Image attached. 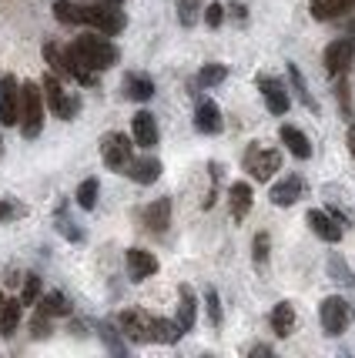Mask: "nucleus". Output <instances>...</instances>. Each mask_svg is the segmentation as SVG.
Listing matches in <instances>:
<instances>
[{"label": "nucleus", "mask_w": 355, "mask_h": 358, "mask_svg": "<svg viewBox=\"0 0 355 358\" xmlns=\"http://www.w3.org/2000/svg\"><path fill=\"white\" fill-rule=\"evenodd\" d=\"M71 47L78 50L84 61L91 64L94 71H108V67H114V64H118V47L111 44V41H104V37L84 34V37H78Z\"/></svg>", "instance_id": "nucleus-1"}, {"label": "nucleus", "mask_w": 355, "mask_h": 358, "mask_svg": "<svg viewBox=\"0 0 355 358\" xmlns=\"http://www.w3.org/2000/svg\"><path fill=\"white\" fill-rule=\"evenodd\" d=\"M44 127V87L24 84V108H20V131L24 138H37Z\"/></svg>", "instance_id": "nucleus-2"}, {"label": "nucleus", "mask_w": 355, "mask_h": 358, "mask_svg": "<svg viewBox=\"0 0 355 358\" xmlns=\"http://www.w3.org/2000/svg\"><path fill=\"white\" fill-rule=\"evenodd\" d=\"M81 14H84V24L88 27H94L97 34H104V37H111V34H121L124 31V14L121 10H114V3H91V7H81Z\"/></svg>", "instance_id": "nucleus-3"}, {"label": "nucleus", "mask_w": 355, "mask_h": 358, "mask_svg": "<svg viewBox=\"0 0 355 358\" xmlns=\"http://www.w3.org/2000/svg\"><path fill=\"white\" fill-rule=\"evenodd\" d=\"M20 108H24V84H17L14 74L0 80V124H20Z\"/></svg>", "instance_id": "nucleus-4"}, {"label": "nucleus", "mask_w": 355, "mask_h": 358, "mask_svg": "<svg viewBox=\"0 0 355 358\" xmlns=\"http://www.w3.org/2000/svg\"><path fill=\"white\" fill-rule=\"evenodd\" d=\"M319 318H322V328L325 335H342L345 328H349V318H352V308H349V301L339 295L325 298L322 308H319Z\"/></svg>", "instance_id": "nucleus-5"}, {"label": "nucleus", "mask_w": 355, "mask_h": 358, "mask_svg": "<svg viewBox=\"0 0 355 358\" xmlns=\"http://www.w3.org/2000/svg\"><path fill=\"white\" fill-rule=\"evenodd\" d=\"M131 138H124V134H108V138L101 141V157H104V164H108L111 171H127V164H131Z\"/></svg>", "instance_id": "nucleus-6"}, {"label": "nucleus", "mask_w": 355, "mask_h": 358, "mask_svg": "<svg viewBox=\"0 0 355 358\" xmlns=\"http://www.w3.org/2000/svg\"><path fill=\"white\" fill-rule=\"evenodd\" d=\"M355 61V37H339L325 47V71L328 74H342L349 64Z\"/></svg>", "instance_id": "nucleus-7"}, {"label": "nucleus", "mask_w": 355, "mask_h": 358, "mask_svg": "<svg viewBox=\"0 0 355 358\" xmlns=\"http://www.w3.org/2000/svg\"><path fill=\"white\" fill-rule=\"evenodd\" d=\"M245 168L251 171V178L268 181V178L281 168V155H278V151H262V148H251V151L245 155Z\"/></svg>", "instance_id": "nucleus-8"}, {"label": "nucleus", "mask_w": 355, "mask_h": 358, "mask_svg": "<svg viewBox=\"0 0 355 358\" xmlns=\"http://www.w3.org/2000/svg\"><path fill=\"white\" fill-rule=\"evenodd\" d=\"M44 101H47V108L54 110L57 117H64V121H71L78 114V101H67L64 97V87L57 78H44Z\"/></svg>", "instance_id": "nucleus-9"}, {"label": "nucleus", "mask_w": 355, "mask_h": 358, "mask_svg": "<svg viewBox=\"0 0 355 358\" xmlns=\"http://www.w3.org/2000/svg\"><path fill=\"white\" fill-rule=\"evenodd\" d=\"M118 322H121V331L131 338V342H155V338H151V325H155L151 315L131 308V312H124Z\"/></svg>", "instance_id": "nucleus-10"}, {"label": "nucleus", "mask_w": 355, "mask_h": 358, "mask_svg": "<svg viewBox=\"0 0 355 358\" xmlns=\"http://www.w3.org/2000/svg\"><path fill=\"white\" fill-rule=\"evenodd\" d=\"M155 271H158V258L151 255V251H144V248H131V251H127V275H131V281L151 278Z\"/></svg>", "instance_id": "nucleus-11"}, {"label": "nucleus", "mask_w": 355, "mask_h": 358, "mask_svg": "<svg viewBox=\"0 0 355 358\" xmlns=\"http://www.w3.org/2000/svg\"><path fill=\"white\" fill-rule=\"evenodd\" d=\"M127 178L138 181V185H155L158 178H161V161H158V157H138V161L131 157Z\"/></svg>", "instance_id": "nucleus-12"}, {"label": "nucleus", "mask_w": 355, "mask_h": 358, "mask_svg": "<svg viewBox=\"0 0 355 358\" xmlns=\"http://www.w3.org/2000/svg\"><path fill=\"white\" fill-rule=\"evenodd\" d=\"M302 191H305L302 178H298V174H288L285 181H278V185L272 187V204H278V208H288V204H295L298 198H302Z\"/></svg>", "instance_id": "nucleus-13"}, {"label": "nucleus", "mask_w": 355, "mask_h": 358, "mask_svg": "<svg viewBox=\"0 0 355 358\" xmlns=\"http://www.w3.org/2000/svg\"><path fill=\"white\" fill-rule=\"evenodd\" d=\"M131 131H134V141H138L141 148H155V144H158V121H155V114L138 110V114H134V121H131Z\"/></svg>", "instance_id": "nucleus-14"}, {"label": "nucleus", "mask_w": 355, "mask_h": 358, "mask_svg": "<svg viewBox=\"0 0 355 358\" xmlns=\"http://www.w3.org/2000/svg\"><path fill=\"white\" fill-rule=\"evenodd\" d=\"M258 87H262L265 104H268L272 114H285V110H288V91H285L275 78H258Z\"/></svg>", "instance_id": "nucleus-15"}, {"label": "nucleus", "mask_w": 355, "mask_h": 358, "mask_svg": "<svg viewBox=\"0 0 355 358\" xmlns=\"http://www.w3.org/2000/svg\"><path fill=\"white\" fill-rule=\"evenodd\" d=\"M309 224L322 241H332V245L342 241V224L332 218V215H325V211H309Z\"/></svg>", "instance_id": "nucleus-16"}, {"label": "nucleus", "mask_w": 355, "mask_h": 358, "mask_svg": "<svg viewBox=\"0 0 355 358\" xmlns=\"http://www.w3.org/2000/svg\"><path fill=\"white\" fill-rule=\"evenodd\" d=\"M355 10V0H312V17L315 20H332Z\"/></svg>", "instance_id": "nucleus-17"}, {"label": "nucleus", "mask_w": 355, "mask_h": 358, "mask_svg": "<svg viewBox=\"0 0 355 358\" xmlns=\"http://www.w3.org/2000/svg\"><path fill=\"white\" fill-rule=\"evenodd\" d=\"M195 127H198L201 134H218L221 131V114L211 101H201L198 110H195Z\"/></svg>", "instance_id": "nucleus-18"}, {"label": "nucleus", "mask_w": 355, "mask_h": 358, "mask_svg": "<svg viewBox=\"0 0 355 358\" xmlns=\"http://www.w3.org/2000/svg\"><path fill=\"white\" fill-rule=\"evenodd\" d=\"M124 94L131 101H151L155 97V80L148 78V74H127L124 78Z\"/></svg>", "instance_id": "nucleus-19"}, {"label": "nucleus", "mask_w": 355, "mask_h": 358, "mask_svg": "<svg viewBox=\"0 0 355 358\" xmlns=\"http://www.w3.org/2000/svg\"><path fill=\"white\" fill-rule=\"evenodd\" d=\"M281 144L292 151L298 161H305V157H312V144H309V138L298 131V127H292V124H285L281 127Z\"/></svg>", "instance_id": "nucleus-20"}, {"label": "nucleus", "mask_w": 355, "mask_h": 358, "mask_svg": "<svg viewBox=\"0 0 355 358\" xmlns=\"http://www.w3.org/2000/svg\"><path fill=\"white\" fill-rule=\"evenodd\" d=\"M168 221H171V201L168 198H158L155 204H148V211H144V224L151 228V231H165L168 228Z\"/></svg>", "instance_id": "nucleus-21"}, {"label": "nucleus", "mask_w": 355, "mask_h": 358, "mask_svg": "<svg viewBox=\"0 0 355 358\" xmlns=\"http://www.w3.org/2000/svg\"><path fill=\"white\" fill-rule=\"evenodd\" d=\"M272 328H275L278 338H288L295 328V308L288 305V301H281V305H275V312H272Z\"/></svg>", "instance_id": "nucleus-22"}, {"label": "nucleus", "mask_w": 355, "mask_h": 358, "mask_svg": "<svg viewBox=\"0 0 355 358\" xmlns=\"http://www.w3.org/2000/svg\"><path fill=\"white\" fill-rule=\"evenodd\" d=\"M195 315H198V301H195V292H191L188 285H181V305H178V322H181V328H185V331H191V328H195Z\"/></svg>", "instance_id": "nucleus-23"}, {"label": "nucleus", "mask_w": 355, "mask_h": 358, "mask_svg": "<svg viewBox=\"0 0 355 358\" xmlns=\"http://www.w3.org/2000/svg\"><path fill=\"white\" fill-rule=\"evenodd\" d=\"M248 208H251V187L245 181H238V185H232V218L242 221L248 215Z\"/></svg>", "instance_id": "nucleus-24"}, {"label": "nucleus", "mask_w": 355, "mask_h": 358, "mask_svg": "<svg viewBox=\"0 0 355 358\" xmlns=\"http://www.w3.org/2000/svg\"><path fill=\"white\" fill-rule=\"evenodd\" d=\"M20 308H24V301H4V312H0V331H4V335H7V338H11V335H14L17 331V325H20Z\"/></svg>", "instance_id": "nucleus-25"}, {"label": "nucleus", "mask_w": 355, "mask_h": 358, "mask_svg": "<svg viewBox=\"0 0 355 358\" xmlns=\"http://www.w3.org/2000/svg\"><path fill=\"white\" fill-rule=\"evenodd\" d=\"M185 335V328H181V322H165V318H155V325H151V338L155 342H178Z\"/></svg>", "instance_id": "nucleus-26"}, {"label": "nucleus", "mask_w": 355, "mask_h": 358, "mask_svg": "<svg viewBox=\"0 0 355 358\" xmlns=\"http://www.w3.org/2000/svg\"><path fill=\"white\" fill-rule=\"evenodd\" d=\"M37 308L50 318V315H71V305H67V298L61 295V292H50V295H44L41 301H37Z\"/></svg>", "instance_id": "nucleus-27"}, {"label": "nucleus", "mask_w": 355, "mask_h": 358, "mask_svg": "<svg viewBox=\"0 0 355 358\" xmlns=\"http://www.w3.org/2000/svg\"><path fill=\"white\" fill-rule=\"evenodd\" d=\"M54 17H57L61 24H71V27H74V24H84L81 7L78 3H71V0H57V3H54Z\"/></svg>", "instance_id": "nucleus-28"}, {"label": "nucleus", "mask_w": 355, "mask_h": 358, "mask_svg": "<svg viewBox=\"0 0 355 358\" xmlns=\"http://www.w3.org/2000/svg\"><path fill=\"white\" fill-rule=\"evenodd\" d=\"M225 78H228V67H225V64H204L198 74V84L201 87H215V84H221Z\"/></svg>", "instance_id": "nucleus-29"}, {"label": "nucleus", "mask_w": 355, "mask_h": 358, "mask_svg": "<svg viewBox=\"0 0 355 358\" xmlns=\"http://www.w3.org/2000/svg\"><path fill=\"white\" fill-rule=\"evenodd\" d=\"M97 178H88V181H81V187H78V204L84 208V211H91L94 204H97Z\"/></svg>", "instance_id": "nucleus-30"}, {"label": "nucleus", "mask_w": 355, "mask_h": 358, "mask_svg": "<svg viewBox=\"0 0 355 358\" xmlns=\"http://www.w3.org/2000/svg\"><path fill=\"white\" fill-rule=\"evenodd\" d=\"M44 57H47V64L54 67V74H67V54H64L57 44H47L44 47ZM71 78V74H67Z\"/></svg>", "instance_id": "nucleus-31"}, {"label": "nucleus", "mask_w": 355, "mask_h": 358, "mask_svg": "<svg viewBox=\"0 0 355 358\" xmlns=\"http://www.w3.org/2000/svg\"><path fill=\"white\" fill-rule=\"evenodd\" d=\"M288 78H292V87L298 91V97H302V104L315 110V101H312L309 87H305V80H302V74H298V67H295V64H288Z\"/></svg>", "instance_id": "nucleus-32"}, {"label": "nucleus", "mask_w": 355, "mask_h": 358, "mask_svg": "<svg viewBox=\"0 0 355 358\" xmlns=\"http://www.w3.org/2000/svg\"><path fill=\"white\" fill-rule=\"evenodd\" d=\"M178 20H181V27H195V20H198V0H178Z\"/></svg>", "instance_id": "nucleus-33"}, {"label": "nucleus", "mask_w": 355, "mask_h": 358, "mask_svg": "<svg viewBox=\"0 0 355 358\" xmlns=\"http://www.w3.org/2000/svg\"><path fill=\"white\" fill-rule=\"evenodd\" d=\"M37 298H41V278H37V275H27L20 301H24V305H37Z\"/></svg>", "instance_id": "nucleus-34"}, {"label": "nucleus", "mask_w": 355, "mask_h": 358, "mask_svg": "<svg viewBox=\"0 0 355 358\" xmlns=\"http://www.w3.org/2000/svg\"><path fill=\"white\" fill-rule=\"evenodd\" d=\"M204 305H208V322H211V325H221V305H218V292L215 288H208V292H204Z\"/></svg>", "instance_id": "nucleus-35"}, {"label": "nucleus", "mask_w": 355, "mask_h": 358, "mask_svg": "<svg viewBox=\"0 0 355 358\" xmlns=\"http://www.w3.org/2000/svg\"><path fill=\"white\" fill-rule=\"evenodd\" d=\"M328 271H332V278L335 281H342V285H352V271H349V268H345V262H342V258H328Z\"/></svg>", "instance_id": "nucleus-36"}, {"label": "nucleus", "mask_w": 355, "mask_h": 358, "mask_svg": "<svg viewBox=\"0 0 355 358\" xmlns=\"http://www.w3.org/2000/svg\"><path fill=\"white\" fill-rule=\"evenodd\" d=\"M221 20H225V7H221V3H211V7L204 10V24L215 31V27H221Z\"/></svg>", "instance_id": "nucleus-37"}, {"label": "nucleus", "mask_w": 355, "mask_h": 358, "mask_svg": "<svg viewBox=\"0 0 355 358\" xmlns=\"http://www.w3.org/2000/svg\"><path fill=\"white\" fill-rule=\"evenodd\" d=\"M268 262V234H258L255 238V265H265Z\"/></svg>", "instance_id": "nucleus-38"}, {"label": "nucleus", "mask_w": 355, "mask_h": 358, "mask_svg": "<svg viewBox=\"0 0 355 358\" xmlns=\"http://www.w3.org/2000/svg\"><path fill=\"white\" fill-rule=\"evenodd\" d=\"M47 335H50V325H47V315L41 312L34 318V338H47Z\"/></svg>", "instance_id": "nucleus-39"}, {"label": "nucleus", "mask_w": 355, "mask_h": 358, "mask_svg": "<svg viewBox=\"0 0 355 358\" xmlns=\"http://www.w3.org/2000/svg\"><path fill=\"white\" fill-rule=\"evenodd\" d=\"M101 338H104L114 352H124V345L118 342V335H114V328H111V325H101Z\"/></svg>", "instance_id": "nucleus-40"}, {"label": "nucleus", "mask_w": 355, "mask_h": 358, "mask_svg": "<svg viewBox=\"0 0 355 358\" xmlns=\"http://www.w3.org/2000/svg\"><path fill=\"white\" fill-rule=\"evenodd\" d=\"M14 215H20V208H11L7 201H0V221H4V218H14Z\"/></svg>", "instance_id": "nucleus-41"}, {"label": "nucleus", "mask_w": 355, "mask_h": 358, "mask_svg": "<svg viewBox=\"0 0 355 358\" xmlns=\"http://www.w3.org/2000/svg\"><path fill=\"white\" fill-rule=\"evenodd\" d=\"M349 148H352V155H355V127L349 131Z\"/></svg>", "instance_id": "nucleus-42"}, {"label": "nucleus", "mask_w": 355, "mask_h": 358, "mask_svg": "<svg viewBox=\"0 0 355 358\" xmlns=\"http://www.w3.org/2000/svg\"><path fill=\"white\" fill-rule=\"evenodd\" d=\"M0 312H4V295H0Z\"/></svg>", "instance_id": "nucleus-43"}, {"label": "nucleus", "mask_w": 355, "mask_h": 358, "mask_svg": "<svg viewBox=\"0 0 355 358\" xmlns=\"http://www.w3.org/2000/svg\"><path fill=\"white\" fill-rule=\"evenodd\" d=\"M101 3H118V0H101Z\"/></svg>", "instance_id": "nucleus-44"}]
</instances>
